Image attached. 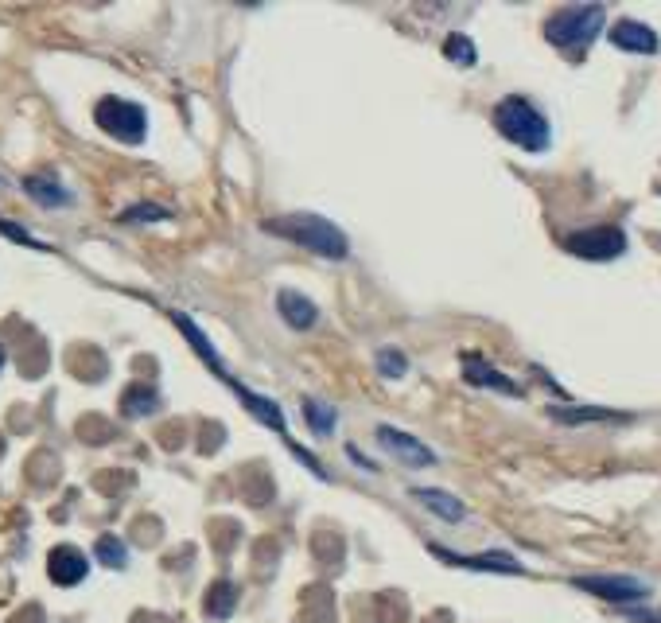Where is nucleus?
<instances>
[{
  "mask_svg": "<svg viewBox=\"0 0 661 623\" xmlns=\"http://www.w3.org/2000/svg\"><path fill=\"white\" fill-rule=\"evenodd\" d=\"M277 312L292 331H308V328H315V320H319V308H315L304 293H296V289H280Z\"/></svg>",
  "mask_w": 661,
  "mask_h": 623,
  "instance_id": "f8f14e48",
  "label": "nucleus"
},
{
  "mask_svg": "<svg viewBox=\"0 0 661 623\" xmlns=\"http://www.w3.org/2000/svg\"><path fill=\"white\" fill-rule=\"evenodd\" d=\"M86 573H90V561H86V553L74 550V546H55L51 557H47V577L55 585H78V581H86Z\"/></svg>",
  "mask_w": 661,
  "mask_h": 623,
  "instance_id": "1a4fd4ad",
  "label": "nucleus"
},
{
  "mask_svg": "<svg viewBox=\"0 0 661 623\" xmlns=\"http://www.w3.org/2000/svg\"><path fill=\"white\" fill-rule=\"evenodd\" d=\"M172 320H175V328H179V331H183V335H187V343L195 347V355H199V359H207L210 367H214V374H218V378H226V367H222V359H218V351L210 347V339H207V335H203V331L195 328V320H191V316H183V312H175Z\"/></svg>",
  "mask_w": 661,
  "mask_h": 623,
  "instance_id": "2eb2a0df",
  "label": "nucleus"
},
{
  "mask_svg": "<svg viewBox=\"0 0 661 623\" xmlns=\"http://www.w3.org/2000/svg\"><path fill=\"white\" fill-rule=\"evenodd\" d=\"M378 444H382L397 464H405V468H432V464H436V452H432L424 440L413 437V433H405V429L378 425Z\"/></svg>",
  "mask_w": 661,
  "mask_h": 623,
  "instance_id": "0eeeda50",
  "label": "nucleus"
},
{
  "mask_svg": "<svg viewBox=\"0 0 661 623\" xmlns=\"http://www.w3.org/2000/svg\"><path fill=\"white\" fill-rule=\"evenodd\" d=\"M549 417L560 425H588V421H627V413L615 409H568V405H553Z\"/></svg>",
  "mask_w": 661,
  "mask_h": 623,
  "instance_id": "f3484780",
  "label": "nucleus"
},
{
  "mask_svg": "<svg viewBox=\"0 0 661 623\" xmlns=\"http://www.w3.org/2000/svg\"><path fill=\"white\" fill-rule=\"evenodd\" d=\"M463 378L471 382V386H483V390H498V394H510V398H522L525 390L514 382V378H506L502 370H494L490 363L483 359H475V355H467L463 359Z\"/></svg>",
  "mask_w": 661,
  "mask_h": 623,
  "instance_id": "9b49d317",
  "label": "nucleus"
},
{
  "mask_svg": "<svg viewBox=\"0 0 661 623\" xmlns=\"http://www.w3.org/2000/svg\"><path fill=\"white\" fill-rule=\"evenodd\" d=\"M24 191L32 195L39 207H67L70 203V191L55 176H28L24 180Z\"/></svg>",
  "mask_w": 661,
  "mask_h": 623,
  "instance_id": "dca6fc26",
  "label": "nucleus"
},
{
  "mask_svg": "<svg viewBox=\"0 0 661 623\" xmlns=\"http://www.w3.org/2000/svg\"><path fill=\"white\" fill-rule=\"evenodd\" d=\"M572 585L592 592L599 600H611V604H630V600H646L650 585L638 581V577H623V573H592V577H572Z\"/></svg>",
  "mask_w": 661,
  "mask_h": 623,
  "instance_id": "423d86ee",
  "label": "nucleus"
},
{
  "mask_svg": "<svg viewBox=\"0 0 661 623\" xmlns=\"http://www.w3.org/2000/svg\"><path fill=\"white\" fill-rule=\"evenodd\" d=\"M409 495L417 499L424 511H432L436 518H444V522H463L467 518L463 499H455L452 491H444V487H413Z\"/></svg>",
  "mask_w": 661,
  "mask_h": 623,
  "instance_id": "4468645a",
  "label": "nucleus"
},
{
  "mask_svg": "<svg viewBox=\"0 0 661 623\" xmlns=\"http://www.w3.org/2000/svg\"><path fill=\"white\" fill-rule=\"evenodd\" d=\"M94 553H98V561L109 565V569H125V565H129V550H125V542H121V538H113V534H102V538H98V546H94Z\"/></svg>",
  "mask_w": 661,
  "mask_h": 623,
  "instance_id": "412c9836",
  "label": "nucleus"
},
{
  "mask_svg": "<svg viewBox=\"0 0 661 623\" xmlns=\"http://www.w3.org/2000/svg\"><path fill=\"white\" fill-rule=\"evenodd\" d=\"M374 363H378V370H382L385 378H405V370H409L405 351H397V347H378Z\"/></svg>",
  "mask_w": 661,
  "mask_h": 623,
  "instance_id": "5701e85b",
  "label": "nucleus"
},
{
  "mask_svg": "<svg viewBox=\"0 0 661 623\" xmlns=\"http://www.w3.org/2000/svg\"><path fill=\"white\" fill-rule=\"evenodd\" d=\"M490 117H494V129H498L510 145L525 148V152H545L549 141H553V129H549L545 113L537 110L529 98L510 94V98H502V102L494 106Z\"/></svg>",
  "mask_w": 661,
  "mask_h": 623,
  "instance_id": "f03ea898",
  "label": "nucleus"
},
{
  "mask_svg": "<svg viewBox=\"0 0 661 623\" xmlns=\"http://www.w3.org/2000/svg\"><path fill=\"white\" fill-rule=\"evenodd\" d=\"M564 250L584 261H611V257L627 254V234L619 226H592V230H576L564 238Z\"/></svg>",
  "mask_w": 661,
  "mask_h": 623,
  "instance_id": "39448f33",
  "label": "nucleus"
},
{
  "mask_svg": "<svg viewBox=\"0 0 661 623\" xmlns=\"http://www.w3.org/2000/svg\"><path fill=\"white\" fill-rule=\"evenodd\" d=\"M226 382L234 386V394L242 398V405H245V409H249V413H253V417H257V421H261V425H269L273 433H280V437L288 440V425H284V413H280V405L273 402V398H261V394H253L249 386H242V382H234L230 374H226Z\"/></svg>",
  "mask_w": 661,
  "mask_h": 623,
  "instance_id": "ddd939ff",
  "label": "nucleus"
},
{
  "mask_svg": "<svg viewBox=\"0 0 661 623\" xmlns=\"http://www.w3.org/2000/svg\"><path fill=\"white\" fill-rule=\"evenodd\" d=\"M444 55L459 63V67H475V59H479V51H475V43L463 36V32H452V36L444 39Z\"/></svg>",
  "mask_w": 661,
  "mask_h": 623,
  "instance_id": "4be33fe9",
  "label": "nucleus"
},
{
  "mask_svg": "<svg viewBox=\"0 0 661 623\" xmlns=\"http://www.w3.org/2000/svg\"><path fill=\"white\" fill-rule=\"evenodd\" d=\"M160 409V394L152 390V386H129L125 394H121V413L125 417H148V413H156Z\"/></svg>",
  "mask_w": 661,
  "mask_h": 623,
  "instance_id": "a211bd4d",
  "label": "nucleus"
},
{
  "mask_svg": "<svg viewBox=\"0 0 661 623\" xmlns=\"http://www.w3.org/2000/svg\"><path fill=\"white\" fill-rule=\"evenodd\" d=\"M432 553L440 557V561H448V565H459V569H479V573H514V577H522L525 565L518 557H510V553L502 550H490V553H452L444 550V546H432Z\"/></svg>",
  "mask_w": 661,
  "mask_h": 623,
  "instance_id": "6e6552de",
  "label": "nucleus"
},
{
  "mask_svg": "<svg viewBox=\"0 0 661 623\" xmlns=\"http://www.w3.org/2000/svg\"><path fill=\"white\" fill-rule=\"evenodd\" d=\"M168 219V207H156V203H137V207H125L121 222H164Z\"/></svg>",
  "mask_w": 661,
  "mask_h": 623,
  "instance_id": "b1692460",
  "label": "nucleus"
},
{
  "mask_svg": "<svg viewBox=\"0 0 661 623\" xmlns=\"http://www.w3.org/2000/svg\"><path fill=\"white\" fill-rule=\"evenodd\" d=\"M611 43L619 51H630V55H654L661 47L658 32L650 24H642V20H619V24H611Z\"/></svg>",
  "mask_w": 661,
  "mask_h": 623,
  "instance_id": "9d476101",
  "label": "nucleus"
},
{
  "mask_svg": "<svg viewBox=\"0 0 661 623\" xmlns=\"http://www.w3.org/2000/svg\"><path fill=\"white\" fill-rule=\"evenodd\" d=\"M269 234H277V238H288L292 246H304V250H312L319 257H331V261H343L350 254V242L347 234L335 226V222H327L323 215H312V211H300V215H284V219H269L261 222Z\"/></svg>",
  "mask_w": 661,
  "mask_h": 623,
  "instance_id": "f257e3e1",
  "label": "nucleus"
},
{
  "mask_svg": "<svg viewBox=\"0 0 661 623\" xmlns=\"http://www.w3.org/2000/svg\"><path fill=\"white\" fill-rule=\"evenodd\" d=\"M347 456L354 460V464H358V468H366V472H378V464H370V460H366V456H362L354 444H347Z\"/></svg>",
  "mask_w": 661,
  "mask_h": 623,
  "instance_id": "393cba45",
  "label": "nucleus"
},
{
  "mask_svg": "<svg viewBox=\"0 0 661 623\" xmlns=\"http://www.w3.org/2000/svg\"><path fill=\"white\" fill-rule=\"evenodd\" d=\"M234 604H238V588L226 585V581H218V585L207 592V612L214 616V620H226Z\"/></svg>",
  "mask_w": 661,
  "mask_h": 623,
  "instance_id": "aec40b11",
  "label": "nucleus"
},
{
  "mask_svg": "<svg viewBox=\"0 0 661 623\" xmlns=\"http://www.w3.org/2000/svg\"><path fill=\"white\" fill-rule=\"evenodd\" d=\"M603 20H607L603 4H568L545 20V39L564 51H580L603 32Z\"/></svg>",
  "mask_w": 661,
  "mask_h": 623,
  "instance_id": "7ed1b4c3",
  "label": "nucleus"
},
{
  "mask_svg": "<svg viewBox=\"0 0 661 623\" xmlns=\"http://www.w3.org/2000/svg\"><path fill=\"white\" fill-rule=\"evenodd\" d=\"M304 421H308V429H312L315 437H331L335 425H339V413L327 402H319V398H308L304 402Z\"/></svg>",
  "mask_w": 661,
  "mask_h": 623,
  "instance_id": "6ab92c4d",
  "label": "nucleus"
},
{
  "mask_svg": "<svg viewBox=\"0 0 661 623\" xmlns=\"http://www.w3.org/2000/svg\"><path fill=\"white\" fill-rule=\"evenodd\" d=\"M94 121H98V129H105L109 137H117L125 145H140L148 133V113L125 98H102L94 106Z\"/></svg>",
  "mask_w": 661,
  "mask_h": 623,
  "instance_id": "20e7f679",
  "label": "nucleus"
},
{
  "mask_svg": "<svg viewBox=\"0 0 661 623\" xmlns=\"http://www.w3.org/2000/svg\"><path fill=\"white\" fill-rule=\"evenodd\" d=\"M0 370H4V347H0Z\"/></svg>",
  "mask_w": 661,
  "mask_h": 623,
  "instance_id": "a878e982",
  "label": "nucleus"
}]
</instances>
